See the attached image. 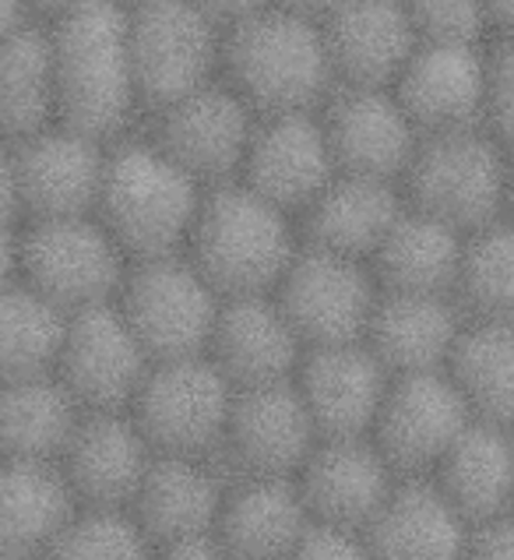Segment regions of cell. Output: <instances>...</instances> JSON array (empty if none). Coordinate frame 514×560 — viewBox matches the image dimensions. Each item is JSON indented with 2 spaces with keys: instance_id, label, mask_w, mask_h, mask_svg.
Instances as JSON below:
<instances>
[{
  "instance_id": "obj_49",
  "label": "cell",
  "mask_w": 514,
  "mask_h": 560,
  "mask_svg": "<svg viewBox=\"0 0 514 560\" xmlns=\"http://www.w3.org/2000/svg\"><path fill=\"white\" fill-rule=\"evenodd\" d=\"M493 39L497 36H514V0H487Z\"/></svg>"
},
{
  "instance_id": "obj_27",
  "label": "cell",
  "mask_w": 514,
  "mask_h": 560,
  "mask_svg": "<svg viewBox=\"0 0 514 560\" xmlns=\"http://www.w3.org/2000/svg\"><path fill=\"white\" fill-rule=\"evenodd\" d=\"M230 479V469L219 458L155 452L131 511L152 542L212 533L219 525Z\"/></svg>"
},
{
  "instance_id": "obj_2",
  "label": "cell",
  "mask_w": 514,
  "mask_h": 560,
  "mask_svg": "<svg viewBox=\"0 0 514 560\" xmlns=\"http://www.w3.org/2000/svg\"><path fill=\"white\" fill-rule=\"evenodd\" d=\"M54 43L57 120L117 141L144 124L127 8L109 4L46 22Z\"/></svg>"
},
{
  "instance_id": "obj_43",
  "label": "cell",
  "mask_w": 514,
  "mask_h": 560,
  "mask_svg": "<svg viewBox=\"0 0 514 560\" xmlns=\"http://www.w3.org/2000/svg\"><path fill=\"white\" fill-rule=\"evenodd\" d=\"M155 560H233V553L212 529V533H195V536L155 542Z\"/></svg>"
},
{
  "instance_id": "obj_38",
  "label": "cell",
  "mask_w": 514,
  "mask_h": 560,
  "mask_svg": "<svg viewBox=\"0 0 514 560\" xmlns=\"http://www.w3.org/2000/svg\"><path fill=\"white\" fill-rule=\"evenodd\" d=\"M420 39L483 43L493 39L487 0H406Z\"/></svg>"
},
{
  "instance_id": "obj_29",
  "label": "cell",
  "mask_w": 514,
  "mask_h": 560,
  "mask_svg": "<svg viewBox=\"0 0 514 560\" xmlns=\"http://www.w3.org/2000/svg\"><path fill=\"white\" fill-rule=\"evenodd\" d=\"M78 508L60 462L0 458V557L43 560Z\"/></svg>"
},
{
  "instance_id": "obj_46",
  "label": "cell",
  "mask_w": 514,
  "mask_h": 560,
  "mask_svg": "<svg viewBox=\"0 0 514 560\" xmlns=\"http://www.w3.org/2000/svg\"><path fill=\"white\" fill-rule=\"evenodd\" d=\"M22 226H0V290L22 276Z\"/></svg>"
},
{
  "instance_id": "obj_24",
  "label": "cell",
  "mask_w": 514,
  "mask_h": 560,
  "mask_svg": "<svg viewBox=\"0 0 514 560\" xmlns=\"http://www.w3.org/2000/svg\"><path fill=\"white\" fill-rule=\"evenodd\" d=\"M476 525L427 476H406L360 533L371 560H465Z\"/></svg>"
},
{
  "instance_id": "obj_21",
  "label": "cell",
  "mask_w": 514,
  "mask_h": 560,
  "mask_svg": "<svg viewBox=\"0 0 514 560\" xmlns=\"http://www.w3.org/2000/svg\"><path fill=\"white\" fill-rule=\"evenodd\" d=\"M152 458L131 409H85L60 469L82 508H131Z\"/></svg>"
},
{
  "instance_id": "obj_23",
  "label": "cell",
  "mask_w": 514,
  "mask_h": 560,
  "mask_svg": "<svg viewBox=\"0 0 514 560\" xmlns=\"http://www.w3.org/2000/svg\"><path fill=\"white\" fill-rule=\"evenodd\" d=\"M320 28L339 85H395L420 46L406 0H342Z\"/></svg>"
},
{
  "instance_id": "obj_26",
  "label": "cell",
  "mask_w": 514,
  "mask_h": 560,
  "mask_svg": "<svg viewBox=\"0 0 514 560\" xmlns=\"http://www.w3.org/2000/svg\"><path fill=\"white\" fill-rule=\"evenodd\" d=\"M465 317L469 314L452 293L381 290L377 311L366 328V346L392 374L444 371L458 346Z\"/></svg>"
},
{
  "instance_id": "obj_19",
  "label": "cell",
  "mask_w": 514,
  "mask_h": 560,
  "mask_svg": "<svg viewBox=\"0 0 514 560\" xmlns=\"http://www.w3.org/2000/svg\"><path fill=\"white\" fill-rule=\"evenodd\" d=\"M109 145L114 141H103L60 120L14 141L25 222L95 212Z\"/></svg>"
},
{
  "instance_id": "obj_14",
  "label": "cell",
  "mask_w": 514,
  "mask_h": 560,
  "mask_svg": "<svg viewBox=\"0 0 514 560\" xmlns=\"http://www.w3.org/2000/svg\"><path fill=\"white\" fill-rule=\"evenodd\" d=\"M152 363L155 360L141 346L117 300H109L71 314L57 377L85 409H131Z\"/></svg>"
},
{
  "instance_id": "obj_13",
  "label": "cell",
  "mask_w": 514,
  "mask_h": 560,
  "mask_svg": "<svg viewBox=\"0 0 514 560\" xmlns=\"http://www.w3.org/2000/svg\"><path fill=\"white\" fill-rule=\"evenodd\" d=\"M490 50L493 39H420L392 89L423 135L487 127Z\"/></svg>"
},
{
  "instance_id": "obj_42",
  "label": "cell",
  "mask_w": 514,
  "mask_h": 560,
  "mask_svg": "<svg viewBox=\"0 0 514 560\" xmlns=\"http://www.w3.org/2000/svg\"><path fill=\"white\" fill-rule=\"evenodd\" d=\"M0 226H25L19 155H14V141L4 138H0Z\"/></svg>"
},
{
  "instance_id": "obj_28",
  "label": "cell",
  "mask_w": 514,
  "mask_h": 560,
  "mask_svg": "<svg viewBox=\"0 0 514 560\" xmlns=\"http://www.w3.org/2000/svg\"><path fill=\"white\" fill-rule=\"evenodd\" d=\"M406 187L381 177L339 173L314 205L300 215L303 240L314 247H328L349 258L374 261L384 236L392 233L398 215L406 212Z\"/></svg>"
},
{
  "instance_id": "obj_47",
  "label": "cell",
  "mask_w": 514,
  "mask_h": 560,
  "mask_svg": "<svg viewBox=\"0 0 514 560\" xmlns=\"http://www.w3.org/2000/svg\"><path fill=\"white\" fill-rule=\"evenodd\" d=\"M32 22H39V19L28 0H0V43L11 39L14 32H22Z\"/></svg>"
},
{
  "instance_id": "obj_44",
  "label": "cell",
  "mask_w": 514,
  "mask_h": 560,
  "mask_svg": "<svg viewBox=\"0 0 514 560\" xmlns=\"http://www.w3.org/2000/svg\"><path fill=\"white\" fill-rule=\"evenodd\" d=\"M198 8H205L222 28H233L236 22L250 19V14L271 8V0H195Z\"/></svg>"
},
{
  "instance_id": "obj_7",
  "label": "cell",
  "mask_w": 514,
  "mask_h": 560,
  "mask_svg": "<svg viewBox=\"0 0 514 560\" xmlns=\"http://www.w3.org/2000/svg\"><path fill=\"white\" fill-rule=\"evenodd\" d=\"M19 244L22 279L68 314L117 300L135 265L95 212L32 219L22 226Z\"/></svg>"
},
{
  "instance_id": "obj_40",
  "label": "cell",
  "mask_w": 514,
  "mask_h": 560,
  "mask_svg": "<svg viewBox=\"0 0 514 560\" xmlns=\"http://www.w3.org/2000/svg\"><path fill=\"white\" fill-rule=\"evenodd\" d=\"M285 560H371V550H366L360 533L314 522V529L303 536V542Z\"/></svg>"
},
{
  "instance_id": "obj_31",
  "label": "cell",
  "mask_w": 514,
  "mask_h": 560,
  "mask_svg": "<svg viewBox=\"0 0 514 560\" xmlns=\"http://www.w3.org/2000/svg\"><path fill=\"white\" fill-rule=\"evenodd\" d=\"M465 240H469V233H462L452 222L430 215L409 201L392 233L377 247L371 268L381 290L455 296Z\"/></svg>"
},
{
  "instance_id": "obj_36",
  "label": "cell",
  "mask_w": 514,
  "mask_h": 560,
  "mask_svg": "<svg viewBox=\"0 0 514 560\" xmlns=\"http://www.w3.org/2000/svg\"><path fill=\"white\" fill-rule=\"evenodd\" d=\"M458 303L469 317L514 322V222L497 219L465 240L458 271Z\"/></svg>"
},
{
  "instance_id": "obj_3",
  "label": "cell",
  "mask_w": 514,
  "mask_h": 560,
  "mask_svg": "<svg viewBox=\"0 0 514 560\" xmlns=\"http://www.w3.org/2000/svg\"><path fill=\"white\" fill-rule=\"evenodd\" d=\"M300 247L303 230L293 212L230 180L205 195L187 254L222 296H250L276 293Z\"/></svg>"
},
{
  "instance_id": "obj_50",
  "label": "cell",
  "mask_w": 514,
  "mask_h": 560,
  "mask_svg": "<svg viewBox=\"0 0 514 560\" xmlns=\"http://www.w3.org/2000/svg\"><path fill=\"white\" fill-rule=\"evenodd\" d=\"M504 219L514 222V149H511V173H507V201H504Z\"/></svg>"
},
{
  "instance_id": "obj_11",
  "label": "cell",
  "mask_w": 514,
  "mask_h": 560,
  "mask_svg": "<svg viewBox=\"0 0 514 560\" xmlns=\"http://www.w3.org/2000/svg\"><path fill=\"white\" fill-rule=\"evenodd\" d=\"M261 114L236 92L226 78H215L144 117L149 131L176 163L201 184L219 187L240 180Z\"/></svg>"
},
{
  "instance_id": "obj_20",
  "label": "cell",
  "mask_w": 514,
  "mask_h": 560,
  "mask_svg": "<svg viewBox=\"0 0 514 560\" xmlns=\"http://www.w3.org/2000/svg\"><path fill=\"white\" fill-rule=\"evenodd\" d=\"M392 377L363 339L307 349L296 371V388L320 438H371Z\"/></svg>"
},
{
  "instance_id": "obj_1",
  "label": "cell",
  "mask_w": 514,
  "mask_h": 560,
  "mask_svg": "<svg viewBox=\"0 0 514 560\" xmlns=\"http://www.w3.org/2000/svg\"><path fill=\"white\" fill-rule=\"evenodd\" d=\"M208 190L212 187L138 127L109 145L95 215L120 240L131 261L184 254Z\"/></svg>"
},
{
  "instance_id": "obj_15",
  "label": "cell",
  "mask_w": 514,
  "mask_h": 560,
  "mask_svg": "<svg viewBox=\"0 0 514 560\" xmlns=\"http://www.w3.org/2000/svg\"><path fill=\"white\" fill-rule=\"evenodd\" d=\"M320 434L293 381L236 388L219 462L230 476H296Z\"/></svg>"
},
{
  "instance_id": "obj_18",
  "label": "cell",
  "mask_w": 514,
  "mask_h": 560,
  "mask_svg": "<svg viewBox=\"0 0 514 560\" xmlns=\"http://www.w3.org/2000/svg\"><path fill=\"white\" fill-rule=\"evenodd\" d=\"M401 476L374 438H320L296 472L317 525L363 533L388 504Z\"/></svg>"
},
{
  "instance_id": "obj_34",
  "label": "cell",
  "mask_w": 514,
  "mask_h": 560,
  "mask_svg": "<svg viewBox=\"0 0 514 560\" xmlns=\"http://www.w3.org/2000/svg\"><path fill=\"white\" fill-rule=\"evenodd\" d=\"M444 371L458 384L476 420L514 427V322L465 317Z\"/></svg>"
},
{
  "instance_id": "obj_48",
  "label": "cell",
  "mask_w": 514,
  "mask_h": 560,
  "mask_svg": "<svg viewBox=\"0 0 514 560\" xmlns=\"http://www.w3.org/2000/svg\"><path fill=\"white\" fill-rule=\"evenodd\" d=\"M271 4H279L285 11H296V14H307V19H317V22H325L328 14L342 4V0H271Z\"/></svg>"
},
{
  "instance_id": "obj_8",
  "label": "cell",
  "mask_w": 514,
  "mask_h": 560,
  "mask_svg": "<svg viewBox=\"0 0 514 560\" xmlns=\"http://www.w3.org/2000/svg\"><path fill=\"white\" fill-rule=\"evenodd\" d=\"M124 8L144 117L222 78L226 28L195 0H144Z\"/></svg>"
},
{
  "instance_id": "obj_52",
  "label": "cell",
  "mask_w": 514,
  "mask_h": 560,
  "mask_svg": "<svg viewBox=\"0 0 514 560\" xmlns=\"http://www.w3.org/2000/svg\"><path fill=\"white\" fill-rule=\"evenodd\" d=\"M124 4H144V0H124Z\"/></svg>"
},
{
  "instance_id": "obj_10",
  "label": "cell",
  "mask_w": 514,
  "mask_h": 560,
  "mask_svg": "<svg viewBox=\"0 0 514 560\" xmlns=\"http://www.w3.org/2000/svg\"><path fill=\"white\" fill-rule=\"evenodd\" d=\"M285 317L307 349L363 342L381 300V282L371 261L314 247L303 240L276 290Z\"/></svg>"
},
{
  "instance_id": "obj_16",
  "label": "cell",
  "mask_w": 514,
  "mask_h": 560,
  "mask_svg": "<svg viewBox=\"0 0 514 560\" xmlns=\"http://www.w3.org/2000/svg\"><path fill=\"white\" fill-rule=\"evenodd\" d=\"M339 173L401 184L423 131L392 85H339L320 106Z\"/></svg>"
},
{
  "instance_id": "obj_22",
  "label": "cell",
  "mask_w": 514,
  "mask_h": 560,
  "mask_svg": "<svg viewBox=\"0 0 514 560\" xmlns=\"http://www.w3.org/2000/svg\"><path fill=\"white\" fill-rule=\"evenodd\" d=\"M307 346L285 317L276 293L222 300L208 357L233 381V388L293 381Z\"/></svg>"
},
{
  "instance_id": "obj_5",
  "label": "cell",
  "mask_w": 514,
  "mask_h": 560,
  "mask_svg": "<svg viewBox=\"0 0 514 560\" xmlns=\"http://www.w3.org/2000/svg\"><path fill=\"white\" fill-rule=\"evenodd\" d=\"M511 149L490 127L423 135L406 173V198L462 233L504 219Z\"/></svg>"
},
{
  "instance_id": "obj_33",
  "label": "cell",
  "mask_w": 514,
  "mask_h": 560,
  "mask_svg": "<svg viewBox=\"0 0 514 560\" xmlns=\"http://www.w3.org/2000/svg\"><path fill=\"white\" fill-rule=\"evenodd\" d=\"M57 124L50 25L32 22L0 43V138L22 141Z\"/></svg>"
},
{
  "instance_id": "obj_6",
  "label": "cell",
  "mask_w": 514,
  "mask_h": 560,
  "mask_svg": "<svg viewBox=\"0 0 514 560\" xmlns=\"http://www.w3.org/2000/svg\"><path fill=\"white\" fill-rule=\"evenodd\" d=\"M222 300L226 296L215 282L184 250L135 261L117 293V307L159 363L208 353Z\"/></svg>"
},
{
  "instance_id": "obj_30",
  "label": "cell",
  "mask_w": 514,
  "mask_h": 560,
  "mask_svg": "<svg viewBox=\"0 0 514 560\" xmlns=\"http://www.w3.org/2000/svg\"><path fill=\"white\" fill-rule=\"evenodd\" d=\"M433 479L472 525L514 511V427L472 420Z\"/></svg>"
},
{
  "instance_id": "obj_41",
  "label": "cell",
  "mask_w": 514,
  "mask_h": 560,
  "mask_svg": "<svg viewBox=\"0 0 514 560\" xmlns=\"http://www.w3.org/2000/svg\"><path fill=\"white\" fill-rule=\"evenodd\" d=\"M465 560H514V511L501 518L479 522L472 529Z\"/></svg>"
},
{
  "instance_id": "obj_32",
  "label": "cell",
  "mask_w": 514,
  "mask_h": 560,
  "mask_svg": "<svg viewBox=\"0 0 514 560\" xmlns=\"http://www.w3.org/2000/svg\"><path fill=\"white\" fill-rule=\"evenodd\" d=\"M85 406L57 374L0 381V458L60 462Z\"/></svg>"
},
{
  "instance_id": "obj_35",
  "label": "cell",
  "mask_w": 514,
  "mask_h": 560,
  "mask_svg": "<svg viewBox=\"0 0 514 560\" xmlns=\"http://www.w3.org/2000/svg\"><path fill=\"white\" fill-rule=\"evenodd\" d=\"M71 314L22 276L0 290V381L57 374Z\"/></svg>"
},
{
  "instance_id": "obj_9",
  "label": "cell",
  "mask_w": 514,
  "mask_h": 560,
  "mask_svg": "<svg viewBox=\"0 0 514 560\" xmlns=\"http://www.w3.org/2000/svg\"><path fill=\"white\" fill-rule=\"evenodd\" d=\"M233 398V381L208 353L159 360L131 402V416L159 455L219 458Z\"/></svg>"
},
{
  "instance_id": "obj_39",
  "label": "cell",
  "mask_w": 514,
  "mask_h": 560,
  "mask_svg": "<svg viewBox=\"0 0 514 560\" xmlns=\"http://www.w3.org/2000/svg\"><path fill=\"white\" fill-rule=\"evenodd\" d=\"M487 127L514 149V36H497L490 50Z\"/></svg>"
},
{
  "instance_id": "obj_37",
  "label": "cell",
  "mask_w": 514,
  "mask_h": 560,
  "mask_svg": "<svg viewBox=\"0 0 514 560\" xmlns=\"http://www.w3.org/2000/svg\"><path fill=\"white\" fill-rule=\"evenodd\" d=\"M43 560H155V542L131 508H78Z\"/></svg>"
},
{
  "instance_id": "obj_4",
  "label": "cell",
  "mask_w": 514,
  "mask_h": 560,
  "mask_svg": "<svg viewBox=\"0 0 514 560\" xmlns=\"http://www.w3.org/2000/svg\"><path fill=\"white\" fill-rule=\"evenodd\" d=\"M222 78L257 114L317 109L339 89L320 22L279 4L226 28Z\"/></svg>"
},
{
  "instance_id": "obj_51",
  "label": "cell",
  "mask_w": 514,
  "mask_h": 560,
  "mask_svg": "<svg viewBox=\"0 0 514 560\" xmlns=\"http://www.w3.org/2000/svg\"><path fill=\"white\" fill-rule=\"evenodd\" d=\"M0 560H32V557H0Z\"/></svg>"
},
{
  "instance_id": "obj_12",
  "label": "cell",
  "mask_w": 514,
  "mask_h": 560,
  "mask_svg": "<svg viewBox=\"0 0 514 560\" xmlns=\"http://www.w3.org/2000/svg\"><path fill=\"white\" fill-rule=\"evenodd\" d=\"M472 420L447 371L395 374L371 438L401 476H430Z\"/></svg>"
},
{
  "instance_id": "obj_45",
  "label": "cell",
  "mask_w": 514,
  "mask_h": 560,
  "mask_svg": "<svg viewBox=\"0 0 514 560\" xmlns=\"http://www.w3.org/2000/svg\"><path fill=\"white\" fill-rule=\"evenodd\" d=\"M28 4H32V11H36L39 22H60V19H71V14L124 4V0H28Z\"/></svg>"
},
{
  "instance_id": "obj_25",
  "label": "cell",
  "mask_w": 514,
  "mask_h": 560,
  "mask_svg": "<svg viewBox=\"0 0 514 560\" xmlns=\"http://www.w3.org/2000/svg\"><path fill=\"white\" fill-rule=\"evenodd\" d=\"M314 529L296 476H233L215 533L233 560H285Z\"/></svg>"
},
{
  "instance_id": "obj_17",
  "label": "cell",
  "mask_w": 514,
  "mask_h": 560,
  "mask_svg": "<svg viewBox=\"0 0 514 560\" xmlns=\"http://www.w3.org/2000/svg\"><path fill=\"white\" fill-rule=\"evenodd\" d=\"M335 177H339V163H335L320 106L261 114L240 180L300 219Z\"/></svg>"
}]
</instances>
